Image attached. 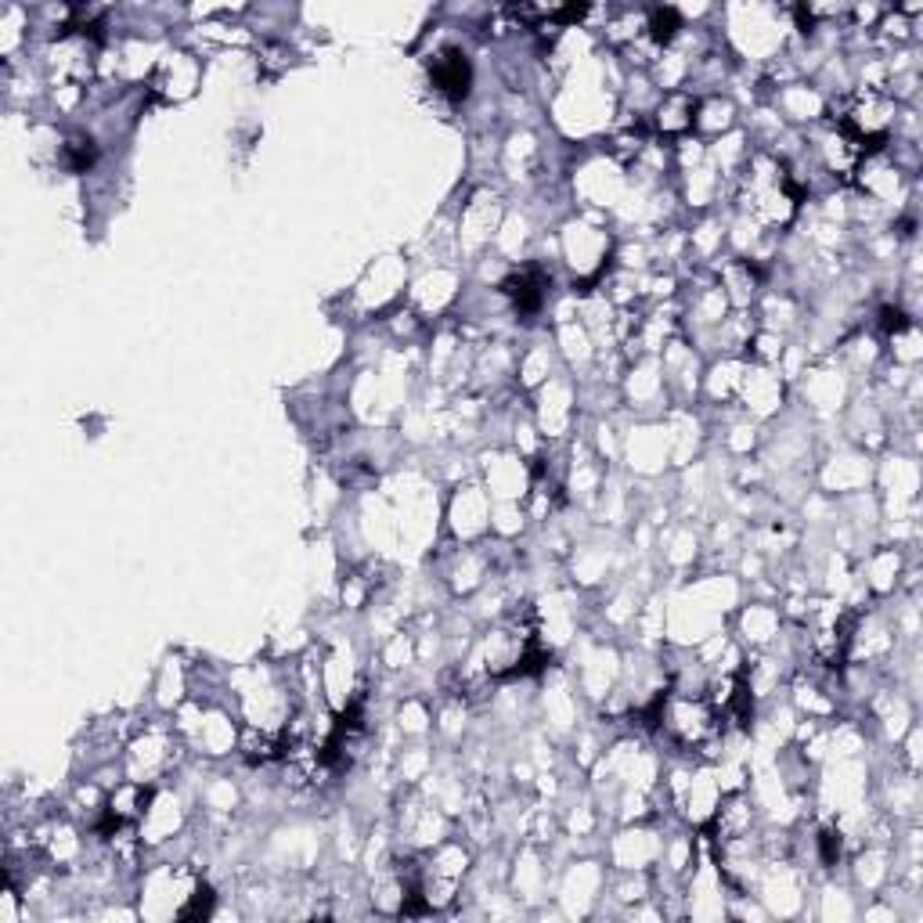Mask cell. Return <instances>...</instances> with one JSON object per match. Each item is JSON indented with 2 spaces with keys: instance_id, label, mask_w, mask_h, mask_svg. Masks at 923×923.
<instances>
[{
  "instance_id": "1",
  "label": "cell",
  "mask_w": 923,
  "mask_h": 923,
  "mask_svg": "<svg viewBox=\"0 0 923 923\" xmlns=\"http://www.w3.org/2000/svg\"><path fill=\"white\" fill-rule=\"evenodd\" d=\"M447 61H437V83L440 90L447 94H466V83H469V69L458 54H444Z\"/></svg>"
}]
</instances>
